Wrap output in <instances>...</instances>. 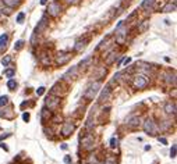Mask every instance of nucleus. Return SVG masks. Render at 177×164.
Wrapping results in <instances>:
<instances>
[{
    "instance_id": "1",
    "label": "nucleus",
    "mask_w": 177,
    "mask_h": 164,
    "mask_svg": "<svg viewBox=\"0 0 177 164\" xmlns=\"http://www.w3.org/2000/svg\"><path fill=\"white\" fill-rule=\"evenodd\" d=\"M102 88V81L100 79H96V81H93L92 84L89 85V86L85 89V92L82 93V97L84 99H87V100H93L95 99V96H96V93L99 92V89Z\"/></svg>"
},
{
    "instance_id": "2",
    "label": "nucleus",
    "mask_w": 177,
    "mask_h": 164,
    "mask_svg": "<svg viewBox=\"0 0 177 164\" xmlns=\"http://www.w3.org/2000/svg\"><path fill=\"white\" fill-rule=\"evenodd\" d=\"M142 128H144L145 134L151 135V136H155V135L158 134V125H156V122L153 121L152 118L145 120L144 124H142Z\"/></svg>"
},
{
    "instance_id": "3",
    "label": "nucleus",
    "mask_w": 177,
    "mask_h": 164,
    "mask_svg": "<svg viewBox=\"0 0 177 164\" xmlns=\"http://www.w3.org/2000/svg\"><path fill=\"white\" fill-rule=\"evenodd\" d=\"M67 93V86L64 85V82H56L50 89V95L56 96V97H63Z\"/></svg>"
},
{
    "instance_id": "4",
    "label": "nucleus",
    "mask_w": 177,
    "mask_h": 164,
    "mask_svg": "<svg viewBox=\"0 0 177 164\" xmlns=\"http://www.w3.org/2000/svg\"><path fill=\"white\" fill-rule=\"evenodd\" d=\"M60 106V97H56L53 95H49L45 100V107H48L49 110H57Z\"/></svg>"
},
{
    "instance_id": "5",
    "label": "nucleus",
    "mask_w": 177,
    "mask_h": 164,
    "mask_svg": "<svg viewBox=\"0 0 177 164\" xmlns=\"http://www.w3.org/2000/svg\"><path fill=\"white\" fill-rule=\"evenodd\" d=\"M132 84H134V88L135 89H145V88L148 86V84H149V81H148V78L145 77V75H137V77L134 78V81H132Z\"/></svg>"
},
{
    "instance_id": "6",
    "label": "nucleus",
    "mask_w": 177,
    "mask_h": 164,
    "mask_svg": "<svg viewBox=\"0 0 177 164\" xmlns=\"http://www.w3.org/2000/svg\"><path fill=\"white\" fill-rule=\"evenodd\" d=\"M73 59V54L68 53V51H60V53L56 56V60H54V63L56 66H64Z\"/></svg>"
},
{
    "instance_id": "7",
    "label": "nucleus",
    "mask_w": 177,
    "mask_h": 164,
    "mask_svg": "<svg viewBox=\"0 0 177 164\" xmlns=\"http://www.w3.org/2000/svg\"><path fill=\"white\" fill-rule=\"evenodd\" d=\"M81 146L84 150H92L93 146H95V138L93 135L87 134L84 138H82V142H81Z\"/></svg>"
},
{
    "instance_id": "8",
    "label": "nucleus",
    "mask_w": 177,
    "mask_h": 164,
    "mask_svg": "<svg viewBox=\"0 0 177 164\" xmlns=\"http://www.w3.org/2000/svg\"><path fill=\"white\" fill-rule=\"evenodd\" d=\"M46 13H48L50 17H57V15H60V13H61V6L57 3V2H52L48 6V9H46Z\"/></svg>"
},
{
    "instance_id": "9",
    "label": "nucleus",
    "mask_w": 177,
    "mask_h": 164,
    "mask_svg": "<svg viewBox=\"0 0 177 164\" xmlns=\"http://www.w3.org/2000/svg\"><path fill=\"white\" fill-rule=\"evenodd\" d=\"M110 97H112V88L110 85H106L99 95V103H106V101L110 100Z\"/></svg>"
},
{
    "instance_id": "10",
    "label": "nucleus",
    "mask_w": 177,
    "mask_h": 164,
    "mask_svg": "<svg viewBox=\"0 0 177 164\" xmlns=\"http://www.w3.org/2000/svg\"><path fill=\"white\" fill-rule=\"evenodd\" d=\"M74 129H75V125L73 122H64L63 128H61V136H64V138L70 136L74 132Z\"/></svg>"
},
{
    "instance_id": "11",
    "label": "nucleus",
    "mask_w": 177,
    "mask_h": 164,
    "mask_svg": "<svg viewBox=\"0 0 177 164\" xmlns=\"http://www.w3.org/2000/svg\"><path fill=\"white\" fill-rule=\"evenodd\" d=\"M48 25H49V22H48V17H46V15H43V17L41 18V21H39L38 27H36L35 33L41 35L42 32H45V31H46V28H48Z\"/></svg>"
},
{
    "instance_id": "12",
    "label": "nucleus",
    "mask_w": 177,
    "mask_h": 164,
    "mask_svg": "<svg viewBox=\"0 0 177 164\" xmlns=\"http://www.w3.org/2000/svg\"><path fill=\"white\" fill-rule=\"evenodd\" d=\"M78 75V67H71V68L68 70V71L66 72V74L63 75V81H71V79H75Z\"/></svg>"
},
{
    "instance_id": "13",
    "label": "nucleus",
    "mask_w": 177,
    "mask_h": 164,
    "mask_svg": "<svg viewBox=\"0 0 177 164\" xmlns=\"http://www.w3.org/2000/svg\"><path fill=\"white\" fill-rule=\"evenodd\" d=\"M88 40H89V38H85V39H80V40H77V42H75V45H74V51L81 53V51L87 47Z\"/></svg>"
},
{
    "instance_id": "14",
    "label": "nucleus",
    "mask_w": 177,
    "mask_h": 164,
    "mask_svg": "<svg viewBox=\"0 0 177 164\" xmlns=\"http://www.w3.org/2000/svg\"><path fill=\"white\" fill-rule=\"evenodd\" d=\"M92 61H93V56H88V57H85L84 60H82L81 63L78 64V70H85V68H88V67L92 64Z\"/></svg>"
},
{
    "instance_id": "15",
    "label": "nucleus",
    "mask_w": 177,
    "mask_h": 164,
    "mask_svg": "<svg viewBox=\"0 0 177 164\" xmlns=\"http://www.w3.org/2000/svg\"><path fill=\"white\" fill-rule=\"evenodd\" d=\"M52 110H49L48 107H43L42 110H41V120H42V122H46L49 121V120L52 118Z\"/></svg>"
},
{
    "instance_id": "16",
    "label": "nucleus",
    "mask_w": 177,
    "mask_h": 164,
    "mask_svg": "<svg viewBox=\"0 0 177 164\" xmlns=\"http://www.w3.org/2000/svg\"><path fill=\"white\" fill-rule=\"evenodd\" d=\"M127 125H128L130 128H138V127L141 125V118H139L138 116L131 117V118L127 121Z\"/></svg>"
},
{
    "instance_id": "17",
    "label": "nucleus",
    "mask_w": 177,
    "mask_h": 164,
    "mask_svg": "<svg viewBox=\"0 0 177 164\" xmlns=\"http://www.w3.org/2000/svg\"><path fill=\"white\" fill-rule=\"evenodd\" d=\"M39 61H41V64H42L43 67H49V66L52 64L50 54H48V53H42V54H41V57H39Z\"/></svg>"
},
{
    "instance_id": "18",
    "label": "nucleus",
    "mask_w": 177,
    "mask_h": 164,
    "mask_svg": "<svg viewBox=\"0 0 177 164\" xmlns=\"http://www.w3.org/2000/svg\"><path fill=\"white\" fill-rule=\"evenodd\" d=\"M105 57H106V61H105L106 66H112V64L116 61V59L119 57V53H117L116 50H112L110 54H109V56H105Z\"/></svg>"
},
{
    "instance_id": "19",
    "label": "nucleus",
    "mask_w": 177,
    "mask_h": 164,
    "mask_svg": "<svg viewBox=\"0 0 177 164\" xmlns=\"http://www.w3.org/2000/svg\"><path fill=\"white\" fill-rule=\"evenodd\" d=\"M165 111L166 114H176V103H171V101H167L165 104Z\"/></svg>"
},
{
    "instance_id": "20",
    "label": "nucleus",
    "mask_w": 177,
    "mask_h": 164,
    "mask_svg": "<svg viewBox=\"0 0 177 164\" xmlns=\"http://www.w3.org/2000/svg\"><path fill=\"white\" fill-rule=\"evenodd\" d=\"M105 75H106L105 67H98V68H96V72L93 74V77H95L96 79H102V78H105Z\"/></svg>"
},
{
    "instance_id": "21",
    "label": "nucleus",
    "mask_w": 177,
    "mask_h": 164,
    "mask_svg": "<svg viewBox=\"0 0 177 164\" xmlns=\"http://www.w3.org/2000/svg\"><path fill=\"white\" fill-rule=\"evenodd\" d=\"M148 29H149V21H148V20H144V21L138 25V32L144 33V32H147Z\"/></svg>"
},
{
    "instance_id": "22",
    "label": "nucleus",
    "mask_w": 177,
    "mask_h": 164,
    "mask_svg": "<svg viewBox=\"0 0 177 164\" xmlns=\"http://www.w3.org/2000/svg\"><path fill=\"white\" fill-rule=\"evenodd\" d=\"M9 39H10L9 33H3V35L0 36V50L7 46V43H9Z\"/></svg>"
},
{
    "instance_id": "23",
    "label": "nucleus",
    "mask_w": 177,
    "mask_h": 164,
    "mask_svg": "<svg viewBox=\"0 0 177 164\" xmlns=\"http://www.w3.org/2000/svg\"><path fill=\"white\" fill-rule=\"evenodd\" d=\"M3 3L6 4L7 7L14 9V7H17V6H20V4H21V0H3Z\"/></svg>"
},
{
    "instance_id": "24",
    "label": "nucleus",
    "mask_w": 177,
    "mask_h": 164,
    "mask_svg": "<svg viewBox=\"0 0 177 164\" xmlns=\"http://www.w3.org/2000/svg\"><path fill=\"white\" fill-rule=\"evenodd\" d=\"M162 11L163 13H173V11H176V2H173V3H167L162 9Z\"/></svg>"
},
{
    "instance_id": "25",
    "label": "nucleus",
    "mask_w": 177,
    "mask_h": 164,
    "mask_svg": "<svg viewBox=\"0 0 177 164\" xmlns=\"http://www.w3.org/2000/svg\"><path fill=\"white\" fill-rule=\"evenodd\" d=\"M112 42V39L110 38H106V39H103V40H102V42H100L99 43V46H98V47H96V50H103V49H106V47H108V46H109V43H110Z\"/></svg>"
},
{
    "instance_id": "26",
    "label": "nucleus",
    "mask_w": 177,
    "mask_h": 164,
    "mask_svg": "<svg viewBox=\"0 0 177 164\" xmlns=\"http://www.w3.org/2000/svg\"><path fill=\"white\" fill-rule=\"evenodd\" d=\"M155 2H156V0H144L142 4H141V7H142V9H145V10H149V9H152V6H153Z\"/></svg>"
},
{
    "instance_id": "27",
    "label": "nucleus",
    "mask_w": 177,
    "mask_h": 164,
    "mask_svg": "<svg viewBox=\"0 0 177 164\" xmlns=\"http://www.w3.org/2000/svg\"><path fill=\"white\" fill-rule=\"evenodd\" d=\"M166 82H167L169 85H171V84L174 85V84H176V75L167 72V74H166Z\"/></svg>"
},
{
    "instance_id": "28",
    "label": "nucleus",
    "mask_w": 177,
    "mask_h": 164,
    "mask_svg": "<svg viewBox=\"0 0 177 164\" xmlns=\"http://www.w3.org/2000/svg\"><path fill=\"white\" fill-rule=\"evenodd\" d=\"M0 117H6V118H11L13 117V110L11 108H6V110H3L2 113H0Z\"/></svg>"
},
{
    "instance_id": "29",
    "label": "nucleus",
    "mask_w": 177,
    "mask_h": 164,
    "mask_svg": "<svg viewBox=\"0 0 177 164\" xmlns=\"http://www.w3.org/2000/svg\"><path fill=\"white\" fill-rule=\"evenodd\" d=\"M103 164H117V160L114 156H108L105 158V161H103Z\"/></svg>"
},
{
    "instance_id": "30",
    "label": "nucleus",
    "mask_w": 177,
    "mask_h": 164,
    "mask_svg": "<svg viewBox=\"0 0 177 164\" xmlns=\"http://www.w3.org/2000/svg\"><path fill=\"white\" fill-rule=\"evenodd\" d=\"M7 88H9L10 90H14L15 88H17V82H15V79L10 78V79H9V82H7Z\"/></svg>"
},
{
    "instance_id": "31",
    "label": "nucleus",
    "mask_w": 177,
    "mask_h": 164,
    "mask_svg": "<svg viewBox=\"0 0 177 164\" xmlns=\"http://www.w3.org/2000/svg\"><path fill=\"white\" fill-rule=\"evenodd\" d=\"M24 47V40H22V39H20V40H17V42H15V45H14V50H21V49Z\"/></svg>"
},
{
    "instance_id": "32",
    "label": "nucleus",
    "mask_w": 177,
    "mask_h": 164,
    "mask_svg": "<svg viewBox=\"0 0 177 164\" xmlns=\"http://www.w3.org/2000/svg\"><path fill=\"white\" fill-rule=\"evenodd\" d=\"M14 74H15V70H14V68H7V70H4V75H6L7 78H13V77H14Z\"/></svg>"
},
{
    "instance_id": "33",
    "label": "nucleus",
    "mask_w": 177,
    "mask_h": 164,
    "mask_svg": "<svg viewBox=\"0 0 177 164\" xmlns=\"http://www.w3.org/2000/svg\"><path fill=\"white\" fill-rule=\"evenodd\" d=\"M10 63H11V56H9V54H7L6 57H3V59H2V64H3L4 67H7Z\"/></svg>"
},
{
    "instance_id": "34",
    "label": "nucleus",
    "mask_w": 177,
    "mask_h": 164,
    "mask_svg": "<svg viewBox=\"0 0 177 164\" xmlns=\"http://www.w3.org/2000/svg\"><path fill=\"white\" fill-rule=\"evenodd\" d=\"M87 161H88V164H96L98 163V158H96L95 154H89V157L87 158Z\"/></svg>"
},
{
    "instance_id": "35",
    "label": "nucleus",
    "mask_w": 177,
    "mask_h": 164,
    "mask_svg": "<svg viewBox=\"0 0 177 164\" xmlns=\"http://www.w3.org/2000/svg\"><path fill=\"white\" fill-rule=\"evenodd\" d=\"M9 103V96H0V107H3Z\"/></svg>"
},
{
    "instance_id": "36",
    "label": "nucleus",
    "mask_w": 177,
    "mask_h": 164,
    "mask_svg": "<svg viewBox=\"0 0 177 164\" xmlns=\"http://www.w3.org/2000/svg\"><path fill=\"white\" fill-rule=\"evenodd\" d=\"M43 132L46 134V136L52 138V134H53V129H52V128H48V127H43Z\"/></svg>"
},
{
    "instance_id": "37",
    "label": "nucleus",
    "mask_w": 177,
    "mask_h": 164,
    "mask_svg": "<svg viewBox=\"0 0 177 164\" xmlns=\"http://www.w3.org/2000/svg\"><path fill=\"white\" fill-rule=\"evenodd\" d=\"M24 18H25V13H20V14L17 15V22H18V24H22Z\"/></svg>"
},
{
    "instance_id": "38",
    "label": "nucleus",
    "mask_w": 177,
    "mask_h": 164,
    "mask_svg": "<svg viewBox=\"0 0 177 164\" xmlns=\"http://www.w3.org/2000/svg\"><path fill=\"white\" fill-rule=\"evenodd\" d=\"M137 15H138V11H134V13H131V14H130L128 17H127V21H126V22H130V21H132V20H134V18L137 17Z\"/></svg>"
},
{
    "instance_id": "39",
    "label": "nucleus",
    "mask_w": 177,
    "mask_h": 164,
    "mask_svg": "<svg viewBox=\"0 0 177 164\" xmlns=\"http://www.w3.org/2000/svg\"><path fill=\"white\" fill-rule=\"evenodd\" d=\"M110 146L112 147H117V146H119V139H117V138H112V139H110Z\"/></svg>"
},
{
    "instance_id": "40",
    "label": "nucleus",
    "mask_w": 177,
    "mask_h": 164,
    "mask_svg": "<svg viewBox=\"0 0 177 164\" xmlns=\"http://www.w3.org/2000/svg\"><path fill=\"white\" fill-rule=\"evenodd\" d=\"M52 122H56V124H59V122L61 121V117L59 116V114H56V116H52Z\"/></svg>"
},
{
    "instance_id": "41",
    "label": "nucleus",
    "mask_w": 177,
    "mask_h": 164,
    "mask_svg": "<svg viewBox=\"0 0 177 164\" xmlns=\"http://www.w3.org/2000/svg\"><path fill=\"white\" fill-rule=\"evenodd\" d=\"M176 152H177V146H176V145H173V146H171V149H170V157L171 158L176 157Z\"/></svg>"
},
{
    "instance_id": "42",
    "label": "nucleus",
    "mask_w": 177,
    "mask_h": 164,
    "mask_svg": "<svg viewBox=\"0 0 177 164\" xmlns=\"http://www.w3.org/2000/svg\"><path fill=\"white\" fill-rule=\"evenodd\" d=\"M169 127H170V122H169V121H163L162 124H160V128H162V131H166Z\"/></svg>"
},
{
    "instance_id": "43",
    "label": "nucleus",
    "mask_w": 177,
    "mask_h": 164,
    "mask_svg": "<svg viewBox=\"0 0 177 164\" xmlns=\"http://www.w3.org/2000/svg\"><path fill=\"white\" fill-rule=\"evenodd\" d=\"M11 7H3V10H2V11H0V13H3V14H7V15H10V14H11Z\"/></svg>"
},
{
    "instance_id": "44",
    "label": "nucleus",
    "mask_w": 177,
    "mask_h": 164,
    "mask_svg": "<svg viewBox=\"0 0 177 164\" xmlns=\"http://www.w3.org/2000/svg\"><path fill=\"white\" fill-rule=\"evenodd\" d=\"M43 93H45V88H43V86H41V88L36 89V95H38V96H42Z\"/></svg>"
},
{
    "instance_id": "45",
    "label": "nucleus",
    "mask_w": 177,
    "mask_h": 164,
    "mask_svg": "<svg viewBox=\"0 0 177 164\" xmlns=\"http://www.w3.org/2000/svg\"><path fill=\"white\" fill-rule=\"evenodd\" d=\"M36 36H38V33H35V32H33L32 38H31V43H32V45H36Z\"/></svg>"
},
{
    "instance_id": "46",
    "label": "nucleus",
    "mask_w": 177,
    "mask_h": 164,
    "mask_svg": "<svg viewBox=\"0 0 177 164\" xmlns=\"http://www.w3.org/2000/svg\"><path fill=\"white\" fill-rule=\"evenodd\" d=\"M95 125V124H93L92 122V120H89V121L87 122V129H92V127Z\"/></svg>"
},
{
    "instance_id": "47",
    "label": "nucleus",
    "mask_w": 177,
    "mask_h": 164,
    "mask_svg": "<svg viewBox=\"0 0 177 164\" xmlns=\"http://www.w3.org/2000/svg\"><path fill=\"white\" fill-rule=\"evenodd\" d=\"M64 163H66V164H71V157H70V156H66V157H64Z\"/></svg>"
},
{
    "instance_id": "48",
    "label": "nucleus",
    "mask_w": 177,
    "mask_h": 164,
    "mask_svg": "<svg viewBox=\"0 0 177 164\" xmlns=\"http://www.w3.org/2000/svg\"><path fill=\"white\" fill-rule=\"evenodd\" d=\"M22 118H24V121H29V113H24Z\"/></svg>"
},
{
    "instance_id": "49",
    "label": "nucleus",
    "mask_w": 177,
    "mask_h": 164,
    "mask_svg": "<svg viewBox=\"0 0 177 164\" xmlns=\"http://www.w3.org/2000/svg\"><path fill=\"white\" fill-rule=\"evenodd\" d=\"M158 140H159V142H160V143H163V145H166V143H167V140H166V139H165V138H160V136H159V138H158Z\"/></svg>"
},
{
    "instance_id": "50",
    "label": "nucleus",
    "mask_w": 177,
    "mask_h": 164,
    "mask_svg": "<svg viewBox=\"0 0 177 164\" xmlns=\"http://www.w3.org/2000/svg\"><path fill=\"white\" fill-rule=\"evenodd\" d=\"M9 136H11V134H6V135H2V136H0V140L6 139V138H9Z\"/></svg>"
},
{
    "instance_id": "51",
    "label": "nucleus",
    "mask_w": 177,
    "mask_h": 164,
    "mask_svg": "<svg viewBox=\"0 0 177 164\" xmlns=\"http://www.w3.org/2000/svg\"><path fill=\"white\" fill-rule=\"evenodd\" d=\"M130 63H131V59H130V57L124 60V64H126V66H127V64H130Z\"/></svg>"
},
{
    "instance_id": "52",
    "label": "nucleus",
    "mask_w": 177,
    "mask_h": 164,
    "mask_svg": "<svg viewBox=\"0 0 177 164\" xmlns=\"http://www.w3.org/2000/svg\"><path fill=\"white\" fill-rule=\"evenodd\" d=\"M3 7H4V3H3V0H0V11L3 10Z\"/></svg>"
},
{
    "instance_id": "53",
    "label": "nucleus",
    "mask_w": 177,
    "mask_h": 164,
    "mask_svg": "<svg viewBox=\"0 0 177 164\" xmlns=\"http://www.w3.org/2000/svg\"><path fill=\"white\" fill-rule=\"evenodd\" d=\"M66 2H67V3H73V4H74V3H77L78 0H66Z\"/></svg>"
},
{
    "instance_id": "54",
    "label": "nucleus",
    "mask_w": 177,
    "mask_h": 164,
    "mask_svg": "<svg viewBox=\"0 0 177 164\" xmlns=\"http://www.w3.org/2000/svg\"><path fill=\"white\" fill-rule=\"evenodd\" d=\"M0 147H3V149H4V150H9V147H7V146H4L3 143H0Z\"/></svg>"
},
{
    "instance_id": "55",
    "label": "nucleus",
    "mask_w": 177,
    "mask_h": 164,
    "mask_svg": "<svg viewBox=\"0 0 177 164\" xmlns=\"http://www.w3.org/2000/svg\"><path fill=\"white\" fill-rule=\"evenodd\" d=\"M67 147H68V146H67L66 143H63V145H61V149H63V150H66V149H67Z\"/></svg>"
},
{
    "instance_id": "56",
    "label": "nucleus",
    "mask_w": 177,
    "mask_h": 164,
    "mask_svg": "<svg viewBox=\"0 0 177 164\" xmlns=\"http://www.w3.org/2000/svg\"><path fill=\"white\" fill-rule=\"evenodd\" d=\"M46 3H48V0H41V4H42V6H45Z\"/></svg>"
},
{
    "instance_id": "57",
    "label": "nucleus",
    "mask_w": 177,
    "mask_h": 164,
    "mask_svg": "<svg viewBox=\"0 0 177 164\" xmlns=\"http://www.w3.org/2000/svg\"><path fill=\"white\" fill-rule=\"evenodd\" d=\"M96 164H103V163H96Z\"/></svg>"
},
{
    "instance_id": "58",
    "label": "nucleus",
    "mask_w": 177,
    "mask_h": 164,
    "mask_svg": "<svg viewBox=\"0 0 177 164\" xmlns=\"http://www.w3.org/2000/svg\"><path fill=\"white\" fill-rule=\"evenodd\" d=\"M0 15H2V13H0Z\"/></svg>"
}]
</instances>
